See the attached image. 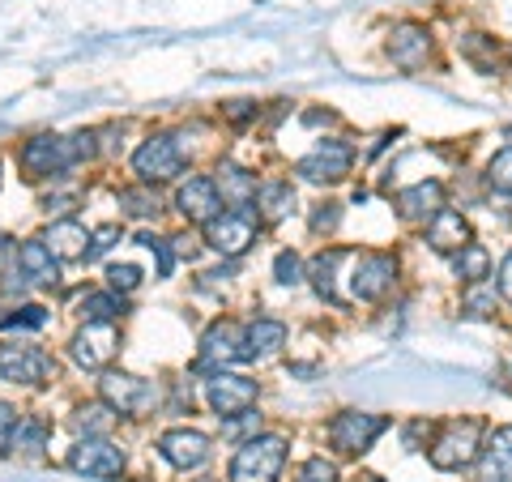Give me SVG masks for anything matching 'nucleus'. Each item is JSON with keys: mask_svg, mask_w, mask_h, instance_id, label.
I'll return each instance as SVG.
<instances>
[{"mask_svg": "<svg viewBox=\"0 0 512 482\" xmlns=\"http://www.w3.org/2000/svg\"><path fill=\"white\" fill-rule=\"evenodd\" d=\"M99 393H103V401L116 414H146L154 401H158V389L150 380H141V376H133V372H103V380H99Z\"/></svg>", "mask_w": 512, "mask_h": 482, "instance_id": "8", "label": "nucleus"}, {"mask_svg": "<svg viewBox=\"0 0 512 482\" xmlns=\"http://www.w3.org/2000/svg\"><path fill=\"white\" fill-rule=\"evenodd\" d=\"M222 431H227V436H261V414H235V419H222Z\"/></svg>", "mask_w": 512, "mask_h": 482, "instance_id": "39", "label": "nucleus"}, {"mask_svg": "<svg viewBox=\"0 0 512 482\" xmlns=\"http://www.w3.org/2000/svg\"><path fill=\"white\" fill-rule=\"evenodd\" d=\"M94 154V137L90 133H77V137H56V133H43L35 141L22 146V171L30 180H43V175H60L77 167L82 158Z\"/></svg>", "mask_w": 512, "mask_h": 482, "instance_id": "1", "label": "nucleus"}, {"mask_svg": "<svg viewBox=\"0 0 512 482\" xmlns=\"http://www.w3.org/2000/svg\"><path fill=\"white\" fill-rule=\"evenodd\" d=\"M487 184L495 188V192H504V197H512V146L508 150H500L487 163Z\"/></svg>", "mask_w": 512, "mask_h": 482, "instance_id": "32", "label": "nucleus"}, {"mask_svg": "<svg viewBox=\"0 0 512 482\" xmlns=\"http://www.w3.org/2000/svg\"><path fill=\"white\" fill-rule=\"evenodd\" d=\"M478 453H483V423L466 419V423L444 427V436L431 444V465H436V470H444V474L470 470V465L478 461Z\"/></svg>", "mask_w": 512, "mask_h": 482, "instance_id": "3", "label": "nucleus"}, {"mask_svg": "<svg viewBox=\"0 0 512 482\" xmlns=\"http://www.w3.org/2000/svg\"><path fill=\"white\" fill-rule=\"evenodd\" d=\"M116 235H120L116 227H99V231H94V235H90V252H86V261H94V256H103L111 244H116Z\"/></svg>", "mask_w": 512, "mask_h": 482, "instance_id": "41", "label": "nucleus"}, {"mask_svg": "<svg viewBox=\"0 0 512 482\" xmlns=\"http://www.w3.org/2000/svg\"><path fill=\"white\" fill-rule=\"evenodd\" d=\"M444 210V184L440 180H419L397 192V214L406 222H431Z\"/></svg>", "mask_w": 512, "mask_h": 482, "instance_id": "17", "label": "nucleus"}, {"mask_svg": "<svg viewBox=\"0 0 512 482\" xmlns=\"http://www.w3.org/2000/svg\"><path fill=\"white\" fill-rule=\"evenodd\" d=\"M13 427H18V410H13V406H9V401H0V453H9Z\"/></svg>", "mask_w": 512, "mask_h": 482, "instance_id": "40", "label": "nucleus"}, {"mask_svg": "<svg viewBox=\"0 0 512 482\" xmlns=\"http://www.w3.org/2000/svg\"><path fill=\"white\" fill-rule=\"evenodd\" d=\"M116 329L111 325H86L82 333H73L69 342V355L77 367H86V372H99V367L111 363V355H116Z\"/></svg>", "mask_w": 512, "mask_h": 482, "instance_id": "16", "label": "nucleus"}, {"mask_svg": "<svg viewBox=\"0 0 512 482\" xmlns=\"http://www.w3.org/2000/svg\"><path fill=\"white\" fill-rule=\"evenodd\" d=\"M495 286H500V295L512 303V252L504 256V265H500V278H495Z\"/></svg>", "mask_w": 512, "mask_h": 482, "instance_id": "42", "label": "nucleus"}, {"mask_svg": "<svg viewBox=\"0 0 512 482\" xmlns=\"http://www.w3.org/2000/svg\"><path fill=\"white\" fill-rule=\"evenodd\" d=\"M389 56H393V64H402V69H419V64L431 56V35H427V26H419V22L393 26V35H389Z\"/></svg>", "mask_w": 512, "mask_h": 482, "instance_id": "19", "label": "nucleus"}, {"mask_svg": "<svg viewBox=\"0 0 512 482\" xmlns=\"http://www.w3.org/2000/svg\"><path fill=\"white\" fill-rule=\"evenodd\" d=\"M0 325H5V329H43L47 325V308H39V303H26V308H13L9 316H0Z\"/></svg>", "mask_w": 512, "mask_h": 482, "instance_id": "33", "label": "nucleus"}, {"mask_svg": "<svg viewBox=\"0 0 512 482\" xmlns=\"http://www.w3.org/2000/svg\"><path fill=\"white\" fill-rule=\"evenodd\" d=\"M350 163H355V150L342 146V141H320L312 154H303L295 163V175L312 184H338L350 175Z\"/></svg>", "mask_w": 512, "mask_h": 482, "instance_id": "12", "label": "nucleus"}, {"mask_svg": "<svg viewBox=\"0 0 512 482\" xmlns=\"http://www.w3.org/2000/svg\"><path fill=\"white\" fill-rule=\"evenodd\" d=\"M252 205H256V218H261V222H282V218L295 214L299 197H295V188L286 180H265L261 188H256Z\"/></svg>", "mask_w": 512, "mask_h": 482, "instance_id": "24", "label": "nucleus"}, {"mask_svg": "<svg viewBox=\"0 0 512 482\" xmlns=\"http://www.w3.org/2000/svg\"><path fill=\"white\" fill-rule=\"evenodd\" d=\"M120 210L128 218H150V214H163V201H158V192L146 184V188H124L120 192Z\"/></svg>", "mask_w": 512, "mask_h": 482, "instance_id": "31", "label": "nucleus"}, {"mask_svg": "<svg viewBox=\"0 0 512 482\" xmlns=\"http://www.w3.org/2000/svg\"><path fill=\"white\" fill-rule=\"evenodd\" d=\"M133 171L141 175V184H167V180H175V175L184 171V150H180V141H175L171 133H154V137H146L137 146V154H133Z\"/></svg>", "mask_w": 512, "mask_h": 482, "instance_id": "5", "label": "nucleus"}, {"mask_svg": "<svg viewBox=\"0 0 512 482\" xmlns=\"http://www.w3.org/2000/svg\"><path fill=\"white\" fill-rule=\"evenodd\" d=\"M453 273L461 282H483L487 273H491V256L483 244H466L457 256H453Z\"/></svg>", "mask_w": 512, "mask_h": 482, "instance_id": "30", "label": "nucleus"}, {"mask_svg": "<svg viewBox=\"0 0 512 482\" xmlns=\"http://www.w3.org/2000/svg\"><path fill=\"white\" fill-rule=\"evenodd\" d=\"M282 465H286L282 436H252L231 457V482H278Z\"/></svg>", "mask_w": 512, "mask_h": 482, "instance_id": "2", "label": "nucleus"}, {"mask_svg": "<svg viewBox=\"0 0 512 482\" xmlns=\"http://www.w3.org/2000/svg\"><path fill=\"white\" fill-rule=\"evenodd\" d=\"M274 278H278L282 286H299V282H303V256L291 252V248L278 252V256H274Z\"/></svg>", "mask_w": 512, "mask_h": 482, "instance_id": "34", "label": "nucleus"}, {"mask_svg": "<svg viewBox=\"0 0 512 482\" xmlns=\"http://www.w3.org/2000/svg\"><path fill=\"white\" fill-rule=\"evenodd\" d=\"M299 482H338V465L325 457H308L299 470Z\"/></svg>", "mask_w": 512, "mask_h": 482, "instance_id": "38", "label": "nucleus"}, {"mask_svg": "<svg viewBox=\"0 0 512 482\" xmlns=\"http://www.w3.org/2000/svg\"><path fill=\"white\" fill-rule=\"evenodd\" d=\"M175 210H180L188 222H197V227L218 218L222 201H218V188H214L210 175H188V180L180 184V192H175Z\"/></svg>", "mask_w": 512, "mask_h": 482, "instance_id": "15", "label": "nucleus"}, {"mask_svg": "<svg viewBox=\"0 0 512 482\" xmlns=\"http://www.w3.org/2000/svg\"><path fill=\"white\" fill-rule=\"evenodd\" d=\"M107 286H111V291H116V295H128V291H137V286H141V269L137 265H111L107 269Z\"/></svg>", "mask_w": 512, "mask_h": 482, "instance_id": "36", "label": "nucleus"}, {"mask_svg": "<svg viewBox=\"0 0 512 482\" xmlns=\"http://www.w3.org/2000/svg\"><path fill=\"white\" fill-rule=\"evenodd\" d=\"M137 244H146L154 256H158V278H171V265H175V252H171V239H158L150 231L137 235Z\"/></svg>", "mask_w": 512, "mask_h": 482, "instance_id": "35", "label": "nucleus"}, {"mask_svg": "<svg viewBox=\"0 0 512 482\" xmlns=\"http://www.w3.org/2000/svg\"><path fill=\"white\" fill-rule=\"evenodd\" d=\"M47 252L56 256V261H86V252H90V231L82 227V222H73V218H64V222H52L47 227Z\"/></svg>", "mask_w": 512, "mask_h": 482, "instance_id": "23", "label": "nucleus"}, {"mask_svg": "<svg viewBox=\"0 0 512 482\" xmlns=\"http://www.w3.org/2000/svg\"><path fill=\"white\" fill-rule=\"evenodd\" d=\"M427 244L436 248L440 256H457L466 244H474V239H470V222L461 214H453V210H440L436 218L427 222Z\"/></svg>", "mask_w": 512, "mask_h": 482, "instance_id": "21", "label": "nucleus"}, {"mask_svg": "<svg viewBox=\"0 0 512 482\" xmlns=\"http://www.w3.org/2000/svg\"><path fill=\"white\" fill-rule=\"evenodd\" d=\"M248 346H244V329L235 320H214L201 337V372H227L231 363H244Z\"/></svg>", "mask_w": 512, "mask_h": 482, "instance_id": "6", "label": "nucleus"}, {"mask_svg": "<svg viewBox=\"0 0 512 482\" xmlns=\"http://www.w3.org/2000/svg\"><path fill=\"white\" fill-rule=\"evenodd\" d=\"M77 312H82L86 325H111V320L124 312V299L116 291H90V295H82V303H77Z\"/></svg>", "mask_w": 512, "mask_h": 482, "instance_id": "28", "label": "nucleus"}, {"mask_svg": "<svg viewBox=\"0 0 512 482\" xmlns=\"http://www.w3.org/2000/svg\"><path fill=\"white\" fill-rule=\"evenodd\" d=\"M384 431H389V419L384 414H363V410H342L338 419L329 423V444L338 448L342 457H363Z\"/></svg>", "mask_w": 512, "mask_h": 482, "instance_id": "4", "label": "nucleus"}, {"mask_svg": "<svg viewBox=\"0 0 512 482\" xmlns=\"http://www.w3.org/2000/svg\"><path fill=\"white\" fill-rule=\"evenodd\" d=\"M158 453H163V461L175 465V470H201V465L210 461L214 444L197 427H175V431L158 436Z\"/></svg>", "mask_w": 512, "mask_h": 482, "instance_id": "13", "label": "nucleus"}, {"mask_svg": "<svg viewBox=\"0 0 512 482\" xmlns=\"http://www.w3.org/2000/svg\"><path fill=\"white\" fill-rule=\"evenodd\" d=\"M342 261H350V252L346 248H325V252H316L312 261H308V269H303V278H312V286H316V295L325 299V303H333V308H342V295L333 291V282H338V265Z\"/></svg>", "mask_w": 512, "mask_h": 482, "instance_id": "22", "label": "nucleus"}, {"mask_svg": "<svg viewBox=\"0 0 512 482\" xmlns=\"http://www.w3.org/2000/svg\"><path fill=\"white\" fill-rule=\"evenodd\" d=\"M244 346H248V359H269L286 346V325L282 320H269V316H256L252 325L244 329Z\"/></svg>", "mask_w": 512, "mask_h": 482, "instance_id": "26", "label": "nucleus"}, {"mask_svg": "<svg viewBox=\"0 0 512 482\" xmlns=\"http://www.w3.org/2000/svg\"><path fill=\"white\" fill-rule=\"evenodd\" d=\"M338 222H342V205H333V201H325V205H316V210H312V218H308V227H312L316 235H329V231H338Z\"/></svg>", "mask_w": 512, "mask_h": 482, "instance_id": "37", "label": "nucleus"}, {"mask_svg": "<svg viewBox=\"0 0 512 482\" xmlns=\"http://www.w3.org/2000/svg\"><path fill=\"white\" fill-rule=\"evenodd\" d=\"M52 376V359L30 342H0V380L9 384H43Z\"/></svg>", "mask_w": 512, "mask_h": 482, "instance_id": "10", "label": "nucleus"}, {"mask_svg": "<svg viewBox=\"0 0 512 482\" xmlns=\"http://www.w3.org/2000/svg\"><path fill=\"white\" fill-rule=\"evenodd\" d=\"M69 470L90 478H120L124 474V448H116L103 436H86L69 448Z\"/></svg>", "mask_w": 512, "mask_h": 482, "instance_id": "9", "label": "nucleus"}, {"mask_svg": "<svg viewBox=\"0 0 512 482\" xmlns=\"http://www.w3.org/2000/svg\"><path fill=\"white\" fill-rule=\"evenodd\" d=\"M478 482H512V427H495L478 453Z\"/></svg>", "mask_w": 512, "mask_h": 482, "instance_id": "18", "label": "nucleus"}, {"mask_svg": "<svg viewBox=\"0 0 512 482\" xmlns=\"http://www.w3.org/2000/svg\"><path fill=\"white\" fill-rule=\"evenodd\" d=\"M18 269L26 282H39V286H56V278H60V265H56V256L47 252L43 239H26L18 248Z\"/></svg>", "mask_w": 512, "mask_h": 482, "instance_id": "25", "label": "nucleus"}, {"mask_svg": "<svg viewBox=\"0 0 512 482\" xmlns=\"http://www.w3.org/2000/svg\"><path fill=\"white\" fill-rule=\"evenodd\" d=\"M9 448H13V453H22V457H39L43 448H47V423H43V419H35V414H26V419H18Z\"/></svg>", "mask_w": 512, "mask_h": 482, "instance_id": "29", "label": "nucleus"}, {"mask_svg": "<svg viewBox=\"0 0 512 482\" xmlns=\"http://www.w3.org/2000/svg\"><path fill=\"white\" fill-rule=\"evenodd\" d=\"M116 419L120 414L107 406V401L99 397V401H86V406H77V414H73V427L82 431V436H103L107 440V431L116 427Z\"/></svg>", "mask_w": 512, "mask_h": 482, "instance_id": "27", "label": "nucleus"}, {"mask_svg": "<svg viewBox=\"0 0 512 482\" xmlns=\"http://www.w3.org/2000/svg\"><path fill=\"white\" fill-rule=\"evenodd\" d=\"M214 188H218V201L222 205H235L239 214H248L252 210V197H256V175H248L239 163H218Z\"/></svg>", "mask_w": 512, "mask_h": 482, "instance_id": "20", "label": "nucleus"}, {"mask_svg": "<svg viewBox=\"0 0 512 482\" xmlns=\"http://www.w3.org/2000/svg\"><path fill=\"white\" fill-rule=\"evenodd\" d=\"M256 397H261L256 380L239 376V372H214L210 380H205V401H210V410L218 414V419H235V414L252 410Z\"/></svg>", "mask_w": 512, "mask_h": 482, "instance_id": "7", "label": "nucleus"}, {"mask_svg": "<svg viewBox=\"0 0 512 482\" xmlns=\"http://www.w3.org/2000/svg\"><path fill=\"white\" fill-rule=\"evenodd\" d=\"M205 244L222 256H244L256 244V222L252 214H239V210H222L218 218L205 222Z\"/></svg>", "mask_w": 512, "mask_h": 482, "instance_id": "11", "label": "nucleus"}, {"mask_svg": "<svg viewBox=\"0 0 512 482\" xmlns=\"http://www.w3.org/2000/svg\"><path fill=\"white\" fill-rule=\"evenodd\" d=\"M397 282V261L389 252H367L355 261V273H350V291H355V299L363 303H376L393 291Z\"/></svg>", "mask_w": 512, "mask_h": 482, "instance_id": "14", "label": "nucleus"}, {"mask_svg": "<svg viewBox=\"0 0 512 482\" xmlns=\"http://www.w3.org/2000/svg\"><path fill=\"white\" fill-rule=\"evenodd\" d=\"M5 261H9V239L0 235V265H5Z\"/></svg>", "mask_w": 512, "mask_h": 482, "instance_id": "44", "label": "nucleus"}, {"mask_svg": "<svg viewBox=\"0 0 512 482\" xmlns=\"http://www.w3.org/2000/svg\"><path fill=\"white\" fill-rule=\"evenodd\" d=\"M466 308H470V316H491V312H487L491 299H487V295H474V299H466Z\"/></svg>", "mask_w": 512, "mask_h": 482, "instance_id": "43", "label": "nucleus"}]
</instances>
